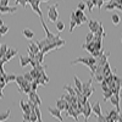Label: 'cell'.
<instances>
[{
    "instance_id": "cell-1",
    "label": "cell",
    "mask_w": 122,
    "mask_h": 122,
    "mask_svg": "<svg viewBox=\"0 0 122 122\" xmlns=\"http://www.w3.org/2000/svg\"><path fill=\"white\" fill-rule=\"evenodd\" d=\"M76 64H84L86 66H90L93 64H97V57H94L93 55L90 56H83V57H77L76 60L71 61V65H76Z\"/></svg>"
},
{
    "instance_id": "cell-2",
    "label": "cell",
    "mask_w": 122,
    "mask_h": 122,
    "mask_svg": "<svg viewBox=\"0 0 122 122\" xmlns=\"http://www.w3.org/2000/svg\"><path fill=\"white\" fill-rule=\"evenodd\" d=\"M65 44H66V42L64 39H59V40H56V42H51L50 44H48L46 46H44L40 51H43L44 54H46L49 51H51V50H55V49H59L61 46H64Z\"/></svg>"
},
{
    "instance_id": "cell-3",
    "label": "cell",
    "mask_w": 122,
    "mask_h": 122,
    "mask_svg": "<svg viewBox=\"0 0 122 122\" xmlns=\"http://www.w3.org/2000/svg\"><path fill=\"white\" fill-rule=\"evenodd\" d=\"M40 3H42V0H27V4L30 5L32 10L39 16L40 20H43V12H42V10H40V7H39Z\"/></svg>"
},
{
    "instance_id": "cell-4",
    "label": "cell",
    "mask_w": 122,
    "mask_h": 122,
    "mask_svg": "<svg viewBox=\"0 0 122 122\" xmlns=\"http://www.w3.org/2000/svg\"><path fill=\"white\" fill-rule=\"evenodd\" d=\"M48 18L50 22H56L59 18V12H57V5H53L48 7Z\"/></svg>"
},
{
    "instance_id": "cell-5",
    "label": "cell",
    "mask_w": 122,
    "mask_h": 122,
    "mask_svg": "<svg viewBox=\"0 0 122 122\" xmlns=\"http://www.w3.org/2000/svg\"><path fill=\"white\" fill-rule=\"evenodd\" d=\"M118 116H120V111L115 109V110H110L107 115L105 116V118H106V122H116L118 121Z\"/></svg>"
},
{
    "instance_id": "cell-6",
    "label": "cell",
    "mask_w": 122,
    "mask_h": 122,
    "mask_svg": "<svg viewBox=\"0 0 122 122\" xmlns=\"http://www.w3.org/2000/svg\"><path fill=\"white\" fill-rule=\"evenodd\" d=\"M71 106V104L68 103V101H66L64 98H60L57 101H56V107L57 109H60L61 111H64V110H68V107Z\"/></svg>"
},
{
    "instance_id": "cell-7",
    "label": "cell",
    "mask_w": 122,
    "mask_h": 122,
    "mask_svg": "<svg viewBox=\"0 0 122 122\" xmlns=\"http://www.w3.org/2000/svg\"><path fill=\"white\" fill-rule=\"evenodd\" d=\"M48 111L50 112V115L54 116L55 118H57L59 121H64V117L61 115V110L57 107H48Z\"/></svg>"
},
{
    "instance_id": "cell-8",
    "label": "cell",
    "mask_w": 122,
    "mask_h": 122,
    "mask_svg": "<svg viewBox=\"0 0 122 122\" xmlns=\"http://www.w3.org/2000/svg\"><path fill=\"white\" fill-rule=\"evenodd\" d=\"M28 97H29V99L32 100L36 105H38V106L42 105V99L39 98V95L37 94V92H36V90H30V92H29V94H28Z\"/></svg>"
},
{
    "instance_id": "cell-9",
    "label": "cell",
    "mask_w": 122,
    "mask_h": 122,
    "mask_svg": "<svg viewBox=\"0 0 122 122\" xmlns=\"http://www.w3.org/2000/svg\"><path fill=\"white\" fill-rule=\"evenodd\" d=\"M90 112H92V104L87 100L86 103H84V105H83V114H82L84 116V121H88Z\"/></svg>"
},
{
    "instance_id": "cell-10",
    "label": "cell",
    "mask_w": 122,
    "mask_h": 122,
    "mask_svg": "<svg viewBox=\"0 0 122 122\" xmlns=\"http://www.w3.org/2000/svg\"><path fill=\"white\" fill-rule=\"evenodd\" d=\"M16 55H17V50H16V49L9 48V49H7V51H6V54H5V56L3 57V61H4V62H7L9 60H11V59L15 57Z\"/></svg>"
},
{
    "instance_id": "cell-11",
    "label": "cell",
    "mask_w": 122,
    "mask_h": 122,
    "mask_svg": "<svg viewBox=\"0 0 122 122\" xmlns=\"http://www.w3.org/2000/svg\"><path fill=\"white\" fill-rule=\"evenodd\" d=\"M109 56H110V53L107 51V53H104L101 56L97 57V65H98V66H104L105 62H107V57H109Z\"/></svg>"
},
{
    "instance_id": "cell-12",
    "label": "cell",
    "mask_w": 122,
    "mask_h": 122,
    "mask_svg": "<svg viewBox=\"0 0 122 122\" xmlns=\"http://www.w3.org/2000/svg\"><path fill=\"white\" fill-rule=\"evenodd\" d=\"M88 26H89V30L92 33H97L100 23L98 21H95V20H90V21H88Z\"/></svg>"
},
{
    "instance_id": "cell-13",
    "label": "cell",
    "mask_w": 122,
    "mask_h": 122,
    "mask_svg": "<svg viewBox=\"0 0 122 122\" xmlns=\"http://www.w3.org/2000/svg\"><path fill=\"white\" fill-rule=\"evenodd\" d=\"M110 103L116 107L117 111H120V107H121V106H120V95L112 94V95L110 97Z\"/></svg>"
},
{
    "instance_id": "cell-14",
    "label": "cell",
    "mask_w": 122,
    "mask_h": 122,
    "mask_svg": "<svg viewBox=\"0 0 122 122\" xmlns=\"http://www.w3.org/2000/svg\"><path fill=\"white\" fill-rule=\"evenodd\" d=\"M16 11H17V6H14V7H10L9 5L7 6H0V14H12Z\"/></svg>"
},
{
    "instance_id": "cell-15",
    "label": "cell",
    "mask_w": 122,
    "mask_h": 122,
    "mask_svg": "<svg viewBox=\"0 0 122 122\" xmlns=\"http://www.w3.org/2000/svg\"><path fill=\"white\" fill-rule=\"evenodd\" d=\"M76 20H77V16H76L75 11H73V12H71V22H70V33H72L73 30H75V28H76V26H77V23H76Z\"/></svg>"
},
{
    "instance_id": "cell-16",
    "label": "cell",
    "mask_w": 122,
    "mask_h": 122,
    "mask_svg": "<svg viewBox=\"0 0 122 122\" xmlns=\"http://www.w3.org/2000/svg\"><path fill=\"white\" fill-rule=\"evenodd\" d=\"M92 111L97 115V116H100L103 115V111H101V106H100V103L98 101V103H95L94 105H92Z\"/></svg>"
},
{
    "instance_id": "cell-17",
    "label": "cell",
    "mask_w": 122,
    "mask_h": 122,
    "mask_svg": "<svg viewBox=\"0 0 122 122\" xmlns=\"http://www.w3.org/2000/svg\"><path fill=\"white\" fill-rule=\"evenodd\" d=\"M20 106H21V109H22V111H23L25 114H30V111H32V110H30V107L28 106V104L26 103L23 99L20 100Z\"/></svg>"
},
{
    "instance_id": "cell-18",
    "label": "cell",
    "mask_w": 122,
    "mask_h": 122,
    "mask_svg": "<svg viewBox=\"0 0 122 122\" xmlns=\"http://www.w3.org/2000/svg\"><path fill=\"white\" fill-rule=\"evenodd\" d=\"M82 48H83L84 50H87L88 53H90V54H92V53H93L94 50H95V49H94V42H90V43H84V44L82 45Z\"/></svg>"
},
{
    "instance_id": "cell-19",
    "label": "cell",
    "mask_w": 122,
    "mask_h": 122,
    "mask_svg": "<svg viewBox=\"0 0 122 122\" xmlns=\"http://www.w3.org/2000/svg\"><path fill=\"white\" fill-rule=\"evenodd\" d=\"M22 34H23V37L27 38V39H32V38L34 37V32H33L32 29H28V28H25V29L22 30Z\"/></svg>"
},
{
    "instance_id": "cell-20",
    "label": "cell",
    "mask_w": 122,
    "mask_h": 122,
    "mask_svg": "<svg viewBox=\"0 0 122 122\" xmlns=\"http://www.w3.org/2000/svg\"><path fill=\"white\" fill-rule=\"evenodd\" d=\"M48 44H50V40L48 39V38H45V39H42V40H38L37 42V45H38V48H39V50H42L44 46H46Z\"/></svg>"
},
{
    "instance_id": "cell-21",
    "label": "cell",
    "mask_w": 122,
    "mask_h": 122,
    "mask_svg": "<svg viewBox=\"0 0 122 122\" xmlns=\"http://www.w3.org/2000/svg\"><path fill=\"white\" fill-rule=\"evenodd\" d=\"M20 57V66L26 67L29 64V56H18Z\"/></svg>"
},
{
    "instance_id": "cell-22",
    "label": "cell",
    "mask_w": 122,
    "mask_h": 122,
    "mask_svg": "<svg viewBox=\"0 0 122 122\" xmlns=\"http://www.w3.org/2000/svg\"><path fill=\"white\" fill-rule=\"evenodd\" d=\"M67 115H68V116H72L76 121H78V114L76 112V110H75L72 106H70V107H68V110H67Z\"/></svg>"
},
{
    "instance_id": "cell-23",
    "label": "cell",
    "mask_w": 122,
    "mask_h": 122,
    "mask_svg": "<svg viewBox=\"0 0 122 122\" xmlns=\"http://www.w3.org/2000/svg\"><path fill=\"white\" fill-rule=\"evenodd\" d=\"M28 50H29V51H32V53H34V54H37V53L40 51L39 48H38V45H37V43H30V44L28 45Z\"/></svg>"
},
{
    "instance_id": "cell-24",
    "label": "cell",
    "mask_w": 122,
    "mask_h": 122,
    "mask_svg": "<svg viewBox=\"0 0 122 122\" xmlns=\"http://www.w3.org/2000/svg\"><path fill=\"white\" fill-rule=\"evenodd\" d=\"M94 36L95 37H105V32H104V28H103V23L100 22V26H99V28H98V30H97V33H94Z\"/></svg>"
},
{
    "instance_id": "cell-25",
    "label": "cell",
    "mask_w": 122,
    "mask_h": 122,
    "mask_svg": "<svg viewBox=\"0 0 122 122\" xmlns=\"http://www.w3.org/2000/svg\"><path fill=\"white\" fill-rule=\"evenodd\" d=\"M116 6H117V3L116 1H112V0H110V3L105 6V10H107V11H110V10H114V9H116Z\"/></svg>"
},
{
    "instance_id": "cell-26",
    "label": "cell",
    "mask_w": 122,
    "mask_h": 122,
    "mask_svg": "<svg viewBox=\"0 0 122 122\" xmlns=\"http://www.w3.org/2000/svg\"><path fill=\"white\" fill-rule=\"evenodd\" d=\"M111 21H112V23L114 25H120V22H121V17L117 15V14H114L112 16H111Z\"/></svg>"
},
{
    "instance_id": "cell-27",
    "label": "cell",
    "mask_w": 122,
    "mask_h": 122,
    "mask_svg": "<svg viewBox=\"0 0 122 122\" xmlns=\"http://www.w3.org/2000/svg\"><path fill=\"white\" fill-rule=\"evenodd\" d=\"M64 89L67 92L68 94H71V95H76V90H75V88L70 87L68 84H65V86H64Z\"/></svg>"
},
{
    "instance_id": "cell-28",
    "label": "cell",
    "mask_w": 122,
    "mask_h": 122,
    "mask_svg": "<svg viewBox=\"0 0 122 122\" xmlns=\"http://www.w3.org/2000/svg\"><path fill=\"white\" fill-rule=\"evenodd\" d=\"M56 29H57L59 33H61L65 29V23L62 21H56Z\"/></svg>"
},
{
    "instance_id": "cell-29",
    "label": "cell",
    "mask_w": 122,
    "mask_h": 122,
    "mask_svg": "<svg viewBox=\"0 0 122 122\" xmlns=\"http://www.w3.org/2000/svg\"><path fill=\"white\" fill-rule=\"evenodd\" d=\"M44 53L43 51H39V53H37L36 54V59H37V61L39 64H43V60H44Z\"/></svg>"
},
{
    "instance_id": "cell-30",
    "label": "cell",
    "mask_w": 122,
    "mask_h": 122,
    "mask_svg": "<svg viewBox=\"0 0 122 122\" xmlns=\"http://www.w3.org/2000/svg\"><path fill=\"white\" fill-rule=\"evenodd\" d=\"M10 114H11V111H10V110H6L5 112L0 114V121H5V120H7V118L10 117Z\"/></svg>"
},
{
    "instance_id": "cell-31",
    "label": "cell",
    "mask_w": 122,
    "mask_h": 122,
    "mask_svg": "<svg viewBox=\"0 0 122 122\" xmlns=\"http://www.w3.org/2000/svg\"><path fill=\"white\" fill-rule=\"evenodd\" d=\"M73 78H75V87H76L77 89H79V90H82V86H83V83L81 82L79 78H78L77 76H75Z\"/></svg>"
},
{
    "instance_id": "cell-32",
    "label": "cell",
    "mask_w": 122,
    "mask_h": 122,
    "mask_svg": "<svg viewBox=\"0 0 122 122\" xmlns=\"http://www.w3.org/2000/svg\"><path fill=\"white\" fill-rule=\"evenodd\" d=\"M94 92H95V89H94V87H90V88H88L86 92H84V95L87 97V98H90L92 95H93V93H94Z\"/></svg>"
},
{
    "instance_id": "cell-33",
    "label": "cell",
    "mask_w": 122,
    "mask_h": 122,
    "mask_svg": "<svg viewBox=\"0 0 122 122\" xmlns=\"http://www.w3.org/2000/svg\"><path fill=\"white\" fill-rule=\"evenodd\" d=\"M7 49H9L7 45H5V44L1 45V49H0V57H1V59L5 56V54H6V51H7Z\"/></svg>"
},
{
    "instance_id": "cell-34",
    "label": "cell",
    "mask_w": 122,
    "mask_h": 122,
    "mask_svg": "<svg viewBox=\"0 0 122 122\" xmlns=\"http://www.w3.org/2000/svg\"><path fill=\"white\" fill-rule=\"evenodd\" d=\"M5 81H6V84L7 83H10V82H14V81H16V75H7L6 76V78H5Z\"/></svg>"
},
{
    "instance_id": "cell-35",
    "label": "cell",
    "mask_w": 122,
    "mask_h": 122,
    "mask_svg": "<svg viewBox=\"0 0 122 122\" xmlns=\"http://www.w3.org/2000/svg\"><path fill=\"white\" fill-rule=\"evenodd\" d=\"M7 32H9V27L6 25H3L0 27V36H5Z\"/></svg>"
},
{
    "instance_id": "cell-36",
    "label": "cell",
    "mask_w": 122,
    "mask_h": 122,
    "mask_svg": "<svg viewBox=\"0 0 122 122\" xmlns=\"http://www.w3.org/2000/svg\"><path fill=\"white\" fill-rule=\"evenodd\" d=\"M114 93H112V90L111 89H109V90H106V92H104V100L105 101H107L109 99H110V97Z\"/></svg>"
},
{
    "instance_id": "cell-37",
    "label": "cell",
    "mask_w": 122,
    "mask_h": 122,
    "mask_svg": "<svg viewBox=\"0 0 122 122\" xmlns=\"http://www.w3.org/2000/svg\"><path fill=\"white\" fill-rule=\"evenodd\" d=\"M94 77H95V81L98 83H101L104 81V75H101V73H95Z\"/></svg>"
},
{
    "instance_id": "cell-38",
    "label": "cell",
    "mask_w": 122,
    "mask_h": 122,
    "mask_svg": "<svg viewBox=\"0 0 122 122\" xmlns=\"http://www.w3.org/2000/svg\"><path fill=\"white\" fill-rule=\"evenodd\" d=\"M86 6L88 7V10L92 12V11H93V7H94L95 5L93 4V1H92V0H87V1H86Z\"/></svg>"
},
{
    "instance_id": "cell-39",
    "label": "cell",
    "mask_w": 122,
    "mask_h": 122,
    "mask_svg": "<svg viewBox=\"0 0 122 122\" xmlns=\"http://www.w3.org/2000/svg\"><path fill=\"white\" fill-rule=\"evenodd\" d=\"M93 39H94V33L89 32V33L87 34V38H86V43H90V42H93Z\"/></svg>"
},
{
    "instance_id": "cell-40",
    "label": "cell",
    "mask_w": 122,
    "mask_h": 122,
    "mask_svg": "<svg viewBox=\"0 0 122 122\" xmlns=\"http://www.w3.org/2000/svg\"><path fill=\"white\" fill-rule=\"evenodd\" d=\"M34 111H36V114H37L38 121H42V114H40V110H39V106H38V105L34 107Z\"/></svg>"
},
{
    "instance_id": "cell-41",
    "label": "cell",
    "mask_w": 122,
    "mask_h": 122,
    "mask_svg": "<svg viewBox=\"0 0 122 122\" xmlns=\"http://www.w3.org/2000/svg\"><path fill=\"white\" fill-rule=\"evenodd\" d=\"M15 3H16V6L17 5H22V7H26L27 0H15Z\"/></svg>"
},
{
    "instance_id": "cell-42",
    "label": "cell",
    "mask_w": 122,
    "mask_h": 122,
    "mask_svg": "<svg viewBox=\"0 0 122 122\" xmlns=\"http://www.w3.org/2000/svg\"><path fill=\"white\" fill-rule=\"evenodd\" d=\"M30 121H32V122H34V121H38V118H37V114H36V111L34 110H32V111H30Z\"/></svg>"
},
{
    "instance_id": "cell-43",
    "label": "cell",
    "mask_w": 122,
    "mask_h": 122,
    "mask_svg": "<svg viewBox=\"0 0 122 122\" xmlns=\"http://www.w3.org/2000/svg\"><path fill=\"white\" fill-rule=\"evenodd\" d=\"M71 97H72V95H71V94H68V93H65V94H62V95H61V98H64L66 101H68V103H71Z\"/></svg>"
},
{
    "instance_id": "cell-44",
    "label": "cell",
    "mask_w": 122,
    "mask_h": 122,
    "mask_svg": "<svg viewBox=\"0 0 122 122\" xmlns=\"http://www.w3.org/2000/svg\"><path fill=\"white\" fill-rule=\"evenodd\" d=\"M86 3H83V1H81L78 5H77V9H79V10H82V11H84V10H86Z\"/></svg>"
},
{
    "instance_id": "cell-45",
    "label": "cell",
    "mask_w": 122,
    "mask_h": 122,
    "mask_svg": "<svg viewBox=\"0 0 122 122\" xmlns=\"http://www.w3.org/2000/svg\"><path fill=\"white\" fill-rule=\"evenodd\" d=\"M75 14H76V16H77V17H82V16H84V12L82 11V10H79V9H77V10H76Z\"/></svg>"
},
{
    "instance_id": "cell-46",
    "label": "cell",
    "mask_w": 122,
    "mask_h": 122,
    "mask_svg": "<svg viewBox=\"0 0 122 122\" xmlns=\"http://www.w3.org/2000/svg\"><path fill=\"white\" fill-rule=\"evenodd\" d=\"M23 77H25L27 81H29V82H32V81H33V77L30 76V73H29V72H28V73H25V75H23Z\"/></svg>"
},
{
    "instance_id": "cell-47",
    "label": "cell",
    "mask_w": 122,
    "mask_h": 122,
    "mask_svg": "<svg viewBox=\"0 0 122 122\" xmlns=\"http://www.w3.org/2000/svg\"><path fill=\"white\" fill-rule=\"evenodd\" d=\"M9 0H0V6H7Z\"/></svg>"
},
{
    "instance_id": "cell-48",
    "label": "cell",
    "mask_w": 122,
    "mask_h": 122,
    "mask_svg": "<svg viewBox=\"0 0 122 122\" xmlns=\"http://www.w3.org/2000/svg\"><path fill=\"white\" fill-rule=\"evenodd\" d=\"M23 121H30V115L23 112Z\"/></svg>"
},
{
    "instance_id": "cell-49",
    "label": "cell",
    "mask_w": 122,
    "mask_h": 122,
    "mask_svg": "<svg viewBox=\"0 0 122 122\" xmlns=\"http://www.w3.org/2000/svg\"><path fill=\"white\" fill-rule=\"evenodd\" d=\"M103 4H104V0H98V3H97V6H98L99 9H101V7H103Z\"/></svg>"
},
{
    "instance_id": "cell-50",
    "label": "cell",
    "mask_w": 122,
    "mask_h": 122,
    "mask_svg": "<svg viewBox=\"0 0 122 122\" xmlns=\"http://www.w3.org/2000/svg\"><path fill=\"white\" fill-rule=\"evenodd\" d=\"M97 118H98V121H104V122H106V118H105V116H104V115L97 116Z\"/></svg>"
},
{
    "instance_id": "cell-51",
    "label": "cell",
    "mask_w": 122,
    "mask_h": 122,
    "mask_svg": "<svg viewBox=\"0 0 122 122\" xmlns=\"http://www.w3.org/2000/svg\"><path fill=\"white\" fill-rule=\"evenodd\" d=\"M78 18H81V21H82V23L88 22V18H87V16H86V15H84V16H82V17H78Z\"/></svg>"
},
{
    "instance_id": "cell-52",
    "label": "cell",
    "mask_w": 122,
    "mask_h": 122,
    "mask_svg": "<svg viewBox=\"0 0 122 122\" xmlns=\"http://www.w3.org/2000/svg\"><path fill=\"white\" fill-rule=\"evenodd\" d=\"M116 9H118L120 11H122V4H118V3H117V6H116Z\"/></svg>"
},
{
    "instance_id": "cell-53",
    "label": "cell",
    "mask_w": 122,
    "mask_h": 122,
    "mask_svg": "<svg viewBox=\"0 0 122 122\" xmlns=\"http://www.w3.org/2000/svg\"><path fill=\"white\" fill-rule=\"evenodd\" d=\"M118 121L122 122V114H120V116H118Z\"/></svg>"
},
{
    "instance_id": "cell-54",
    "label": "cell",
    "mask_w": 122,
    "mask_h": 122,
    "mask_svg": "<svg viewBox=\"0 0 122 122\" xmlns=\"http://www.w3.org/2000/svg\"><path fill=\"white\" fill-rule=\"evenodd\" d=\"M4 98V93H3V92H0V99H3Z\"/></svg>"
},
{
    "instance_id": "cell-55",
    "label": "cell",
    "mask_w": 122,
    "mask_h": 122,
    "mask_svg": "<svg viewBox=\"0 0 122 122\" xmlns=\"http://www.w3.org/2000/svg\"><path fill=\"white\" fill-rule=\"evenodd\" d=\"M118 84H120V87L122 88V78H120V82H118Z\"/></svg>"
},
{
    "instance_id": "cell-56",
    "label": "cell",
    "mask_w": 122,
    "mask_h": 122,
    "mask_svg": "<svg viewBox=\"0 0 122 122\" xmlns=\"http://www.w3.org/2000/svg\"><path fill=\"white\" fill-rule=\"evenodd\" d=\"M45 1H48V0H42V3H45Z\"/></svg>"
},
{
    "instance_id": "cell-57",
    "label": "cell",
    "mask_w": 122,
    "mask_h": 122,
    "mask_svg": "<svg viewBox=\"0 0 122 122\" xmlns=\"http://www.w3.org/2000/svg\"><path fill=\"white\" fill-rule=\"evenodd\" d=\"M0 92H3V88H0Z\"/></svg>"
},
{
    "instance_id": "cell-58",
    "label": "cell",
    "mask_w": 122,
    "mask_h": 122,
    "mask_svg": "<svg viewBox=\"0 0 122 122\" xmlns=\"http://www.w3.org/2000/svg\"><path fill=\"white\" fill-rule=\"evenodd\" d=\"M104 1H110V0H104Z\"/></svg>"
},
{
    "instance_id": "cell-59",
    "label": "cell",
    "mask_w": 122,
    "mask_h": 122,
    "mask_svg": "<svg viewBox=\"0 0 122 122\" xmlns=\"http://www.w3.org/2000/svg\"><path fill=\"white\" fill-rule=\"evenodd\" d=\"M121 43H122V38H121Z\"/></svg>"
},
{
    "instance_id": "cell-60",
    "label": "cell",
    "mask_w": 122,
    "mask_h": 122,
    "mask_svg": "<svg viewBox=\"0 0 122 122\" xmlns=\"http://www.w3.org/2000/svg\"><path fill=\"white\" fill-rule=\"evenodd\" d=\"M0 49H1V45H0Z\"/></svg>"
}]
</instances>
